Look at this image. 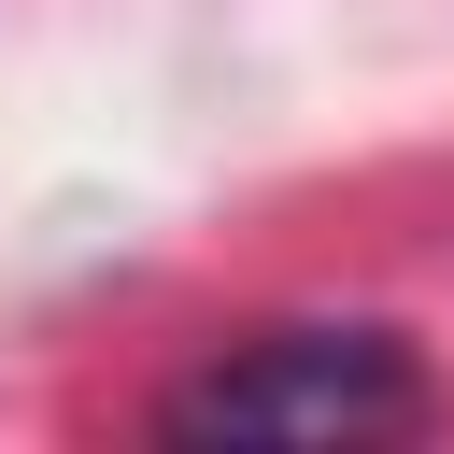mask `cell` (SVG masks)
<instances>
[{
	"label": "cell",
	"instance_id": "cell-1",
	"mask_svg": "<svg viewBox=\"0 0 454 454\" xmlns=\"http://www.w3.org/2000/svg\"><path fill=\"white\" fill-rule=\"evenodd\" d=\"M411 426H426V369L383 326H255L156 411V440H184V454H355V440H411Z\"/></svg>",
	"mask_w": 454,
	"mask_h": 454
}]
</instances>
